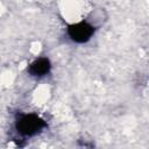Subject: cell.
<instances>
[{
    "label": "cell",
    "mask_w": 149,
    "mask_h": 149,
    "mask_svg": "<svg viewBox=\"0 0 149 149\" xmlns=\"http://www.w3.org/2000/svg\"><path fill=\"white\" fill-rule=\"evenodd\" d=\"M45 122L35 114H20L16 119V129L20 134L26 136H31L38 133Z\"/></svg>",
    "instance_id": "1"
},
{
    "label": "cell",
    "mask_w": 149,
    "mask_h": 149,
    "mask_svg": "<svg viewBox=\"0 0 149 149\" xmlns=\"http://www.w3.org/2000/svg\"><path fill=\"white\" fill-rule=\"evenodd\" d=\"M94 33V28L87 22H79L72 24L68 29V34L72 41L78 43H84L91 38Z\"/></svg>",
    "instance_id": "2"
},
{
    "label": "cell",
    "mask_w": 149,
    "mask_h": 149,
    "mask_svg": "<svg viewBox=\"0 0 149 149\" xmlns=\"http://www.w3.org/2000/svg\"><path fill=\"white\" fill-rule=\"evenodd\" d=\"M50 66H51V65H50L49 59H48V58H44V57H41V58L34 61V62L30 64L28 71H29V73H30L31 76L42 77V76H44V74H47V73L49 72Z\"/></svg>",
    "instance_id": "3"
}]
</instances>
